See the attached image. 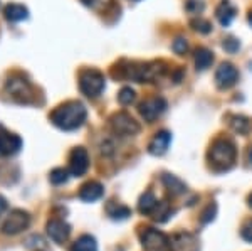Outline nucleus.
Segmentation results:
<instances>
[{"mask_svg":"<svg viewBox=\"0 0 252 251\" xmlns=\"http://www.w3.org/2000/svg\"><path fill=\"white\" fill-rule=\"evenodd\" d=\"M190 26H192L193 31L200 32V34H209V32H212V24L209 22V20L205 19H193L192 22H190Z\"/></svg>","mask_w":252,"mask_h":251,"instance_id":"nucleus-26","label":"nucleus"},{"mask_svg":"<svg viewBox=\"0 0 252 251\" xmlns=\"http://www.w3.org/2000/svg\"><path fill=\"white\" fill-rule=\"evenodd\" d=\"M109 123H111L113 132L120 137H133L140 133L138 121L131 115H128V113H116V115L111 116Z\"/></svg>","mask_w":252,"mask_h":251,"instance_id":"nucleus-5","label":"nucleus"},{"mask_svg":"<svg viewBox=\"0 0 252 251\" xmlns=\"http://www.w3.org/2000/svg\"><path fill=\"white\" fill-rule=\"evenodd\" d=\"M22 148V139L14 133H0V157H10Z\"/></svg>","mask_w":252,"mask_h":251,"instance_id":"nucleus-13","label":"nucleus"},{"mask_svg":"<svg viewBox=\"0 0 252 251\" xmlns=\"http://www.w3.org/2000/svg\"><path fill=\"white\" fill-rule=\"evenodd\" d=\"M49 179L54 185H61V184H66L67 179H69V171L66 169H54L49 176Z\"/></svg>","mask_w":252,"mask_h":251,"instance_id":"nucleus-25","label":"nucleus"},{"mask_svg":"<svg viewBox=\"0 0 252 251\" xmlns=\"http://www.w3.org/2000/svg\"><path fill=\"white\" fill-rule=\"evenodd\" d=\"M247 20H249V24L252 26V9H251V12H249V15H247Z\"/></svg>","mask_w":252,"mask_h":251,"instance_id":"nucleus-35","label":"nucleus"},{"mask_svg":"<svg viewBox=\"0 0 252 251\" xmlns=\"http://www.w3.org/2000/svg\"><path fill=\"white\" fill-rule=\"evenodd\" d=\"M249 159H251V162H252V148H251V152H249Z\"/></svg>","mask_w":252,"mask_h":251,"instance_id":"nucleus-37","label":"nucleus"},{"mask_svg":"<svg viewBox=\"0 0 252 251\" xmlns=\"http://www.w3.org/2000/svg\"><path fill=\"white\" fill-rule=\"evenodd\" d=\"M172 49L177 52V54L184 56L187 49H189V42H187V39H184V37H177L172 44Z\"/></svg>","mask_w":252,"mask_h":251,"instance_id":"nucleus-32","label":"nucleus"},{"mask_svg":"<svg viewBox=\"0 0 252 251\" xmlns=\"http://www.w3.org/2000/svg\"><path fill=\"white\" fill-rule=\"evenodd\" d=\"M47 234L54 243L63 245L64 241H67L69 234H71V226L63 219H51L47 222Z\"/></svg>","mask_w":252,"mask_h":251,"instance_id":"nucleus-12","label":"nucleus"},{"mask_svg":"<svg viewBox=\"0 0 252 251\" xmlns=\"http://www.w3.org/2000/svg\"><path fill=\"white\" fill-rule=\"evenodd\" d=\"M31 224V216L29 213L22 211V209H14L10 211L9 217L2 224V233L7 236H14V234L22 233L24 229H27Z\"/></svg>","mask_w":252,"mask_h":251,"instance_id":"nucleus-6","label":"nucleus"},{"mask_svg":"<svg viewBox=\"0 0 252 251\" xmlns=\"http://www.w3.org/2000/svg\"><path fill=\"white\" fill-rule=\"evenodd\" d=\"M106 88L104 74L97 70H84L79 74V90L88 98H97Z\"/></svg>","mask_w":252,"mask_h":251,"instance_id":"nucleus-3","label":"nucleus"},{"mask_svg":"<svg viewBox=\"0 0 252 251\" xmlns=\"http://www.w3.org/2000/svg\"><path fill=\"white\" fill-rule=\"evenodd\" d=\"M247 201H249V206H251V208H252V194H251V196H249V199H247Z\"/></svg>","mask_w":252,"mask_h":251,"instance_id":"nucleus-36","label":"nucleus"},{"mask_svg":"<svg viewBox=\"0 0 252 251\" xmlns=\"http://www.w3.org/2000/svg\"><path fill=\"white\" fill-rule=\"evenodd\" d=\"M241 236H242L247 243H252V219H251V221H247L246 224L242 226Z\"/></svg>","mask_w":252,"mask_h":251,"instance_id":"nucleus-33","label":"nucleus"},{"mask_svg":"<svg viewBox=\"0 0 252 251\" xmlns=\"http://www.w3.org/2000/svg\"><path fill=\"white\" fill-rule=\"evenodd\" d=\"M81 2H83L86 7H89V9H93L96 12H103L111 5L113 0H81Z\"/></svg>","mask_w":252,"mask_h":251,"instance_id":"nucleus-28","label":"nucleus"},{"mask_svg":"<svg viewBox=\"0 0 252 251\" xmlns=\"http://www.w3.org/2000/svg\"><path fill=\"white\" fill-rule=\"evenodd\" d=\"M172 214H173V209L170 208L168 202H166V201H158L157 208L153 209V213L150 214V216H152L153 219L158 221V222H165V221H168L170 217H172Z\"/></svg>","mask_w":252,"mask_h":251,"instance_id":"nucleus-22","label":"nucleus"},{"mask_svg":"<svg viewBox=\"0 0 252 251\" xmlns=\"http://www.w3.org/2000/svg\"><path fill=\"white\" fill-rule=\"evenodd\" d=\"M205 7L204 0H187L185 3V9L190 12V14H200Z\"/></svg>","mask_w":252,"mask_h":251,"instance_id":"nucleus-29","label":"nucleus"},{"mask_svg":"<svg viewBox=\"0 0 252 251\" xmlns=\"http://www.w3.org/2000/svg\"><path fill=\"white\" fill-rule=\"evenodd\" d=\"M170 142H172V133L166 132V130L158 132L157 135L152 139V142H150L148 152L152 153V155H157V157L163 155V153L168 150Z\"/></svg>","mask_w":252,"mask_h":251,"instance_id":"nucleus-14","label":"nucleus"},{"mask_svg":"<svg viewBox=\"0 0 252 251\" xmlns=\"http://www.w3.org/2000/svg\"><path fill=\"white\" fill-rule=\"evenodd\" d=\"M71 251H97V243L93 236L84 234V236H81L79 240H76Z\"/></svg>","mask_w":252,"mask_h":251,"instance_id":"nucleus-23","label":"nucleus"},{"mask_svg":"<svg viewBox=\"0 0 252 251\" xmlns=\"http://www.w3.org/2000/svg\"><path fill=\"white\" fill-rule=\"evenodd\" d=\"M135 2H138V0H135Z\"/></svg>","mask_w":252,"mask_h":251,"instance_id":"nucleus-38","label":"nucleus"},{"mask_svg":"<svg viewBox=\"0 0 252 251\" xmlns=\"http://www.w3.org/2000/svg\"><path fill=\"white\" fill-rule=\"evenodd\" d=\"M108 216L111 217V219H126L128 216H131V209L126 208V206L116 204V202H109Z\"/></svg>","mask_w":252,"mask_h":251,"instance_id":"nucleus-24","label":"nucleus"},{"mask_svg":"<svg viewBox=\"0 0 252 251\" xmlns=\"http://www.w3.org/2000/svg\"><path fill=\"white\" fill-rule=\"evenodd\" d=\"M222 47H223V49H225L227 52L234 54V52H237L239 49H241V42H239L237 39H234V37H227V39H223Z\"/></svg>","mask_w":252,"mask_h":251,"instance_id":"nucleus-30","label":"nucleus"},{"mask_svg":"<svg viewBox=\"0 0 252 251\" xmlns=\"http://www.w3.org/2000/svg\"><path fill=\"white\" fill-rule=\"evenodd\" d=\"M172 251H200V243L192 233H177L170 238Z\"/></svg>","mask_w":252,"mask_h":251,"instance_id":"nucleus-11","label":"nucleus"},{"mask_svg":"<svg viewBox=\"0 0 252 251\" xmlns=\"http://www.w3.org/2000/svg\"><path fill=\"white\" fill-rule=\"evenodd\" d=\"M229 125L235 133H239V135H246V133H249L251 130L249 118H246V116H242V115H230Z\"/></svg>","mask_w":252,"mask_h":251,"instance_id":"nucleus-21","label":"nucleus"},{"mask_svg":"<svg viewBox=\"0 0 252 251\" xmlns=\"http://www.w3.org/2000/svg\"><path fill=\"white\" fill-rule=\"evenodd\" d=\"M166 100L161 98V96H153V98L145 100L143 103L140 105V115L143 116L145 121H155L158 116H161L166 110Z\"/></svg>","mask_w":252,"mask_h":251,"instance_id":"nucleus-9","label":"nucleus"},{"mask_svg":"<svg viewBox=\"0 0 252 251\" xmlns=\"http://www.w3.org/2000/svg\"><path fill=\"white\" fill-rule=\"evenodd\" d=\"M89 169V155L86 148L76 147L69 155V174L72 177H81L88 172Z\"/></svg>","mask_w":252,"mask_h":251,"instance_id":"nucleus-10","label":"nucleus"},{"mask_svg":"<svg viewBox=\"0 0 252 251\" xmlns=\"http://www.w3.org/2000/svg\"><path fill=\"white\" fill-rule=\"evenodd\" d=\"M215 214H217V204L212 202V204L207 206V209H205L204 213H202V222L207 224V222L214 221L215 219Z\"/></svg>","mask_w":252,"mask_h":251,"instance_id":"nucleus-31","label":"nucleus"},{"mask_svg":"<svg viewBox=\"0 0 252 251\" xmlns=\"http://www.w3.org/2000/svg\"><path fill=\"white\" fill-rule=\"evenodd\" d=\"M86 116L88 111L83 103H79V101H67V103L56 108L49 118H51L52 125H56L61 130L72 132L78 130L79 127H83L84 121H86Z\"/></svg>","mask_w":252,"mask_h":251,"instance_id":"nucleus-1","label":"nucleus"},{"mask_svg":"<svg viewBox=\"0 0 252 251\" xmlns=\"http://www.w3.org/2000/svg\"><path fill=\"white\" fill-rule=\"evenodd\" d=\"M5 209H7V201H5V197H3V196H0V214L5 211Z\"/></svg>","mask_w":252,"mask_h":251,"instance_id":"nucleus-34","label":"nucleus"},{"mask_svg":"<svg viewBox=\"0 0 252 251\" xmlns=\"http://www.w3.org/2000/svg\"><path fill=\"white\" fill-rule=\"evenodd\" d=\"M237 148L230 139H217L209 150V162L214 172H227L234 167Z\"/></svg>","mask_w":252,"mask_h":251,"instance_id":"nucleus-2","label":"nucleus"},{"mask_svg":"<svg viewBox=\"0 0 252 251\" xmlns=\"http://www.w3.org/2000/svg\"><path fill=\"white\" fill-rule=\"evenodd\" d=\"M161 180H163L165 187L168 189L173 196H180V194L187 192V185L180 179H178L177 176H172V174H163V176H161Z\"/></svg>","mask_w":252,"mask_h":251,"instance_id":"nucleus-19","label":"nucleus"},{"mask_svg":"<svg viewBox=\"0 0 252 251\" xmlns=\"http://www.w3.org/2000/svg\"><path fill=\"white\" fill-rule=\"evenodd\" d=\"M136 98V93L131 90V88H123L120 93H118V101H120L123 107H128V105H131L133 101Z\"/></svg>","mask_w":252,"mask_h":251,"instance_id":"nucleus-27","label":"nucleus"},{"mask_svg":"<svg viewBox=\"0 0 252 251\" xmlns=\"http://www.w3.org/2000/svg\"><path fill=\"white\" fill-rule=\"evenodd\" d=\"M158 201L155 197V194L152 191H146L145 194H141L140 201H138V211L141 214H145V216H150V214L153 213V209L157 208Z\"/></svg>","mask_w":252,"mask_h":251,"instance_id":"nucleus-20","label":"nucleus"},{"mask_svg":"<svg viewBox=\"0 0 252 251\" xmlns=\"http://www.w3.org/2000/svg\"><path fill=\"white\" fill-rule=\"evenodd\" d=\"M3 15L9 22H20V20H26L29 17V10L22 3H9L3 9Z\"/></svg>","mask_w":252,"mask_h":251,"instance_id":"nucleus-17","label":"nucleus"},{"mask_svg":"<svg viewBox=\"0 0 252 251\" xmlns=\"http://www.w3.org/2000/svg\"><path fill=\"white\" fill-rule=\"evenodd\" d=\"M103 194H104L103 185H101L99 182L91 180V182H86V184L81 187L79 199L84 201V202H94L97 199H101V197H103Z\"/></svg>","mask_w":252,"mask_h":251,"instance_id":"nucleus-16","label":"nucleus"},{"mask_svg":"<svg viewBox=\"0 0 252 251\" xmlns=\"http://www.w3.org/2000/svg\"><path fill=\"white\" fill-rule=\"evenodd\" d=\"M140 241L148 251H165L170 248V238L155 228H145L140 234Z\"/></svg>","mask_w":252,"mask_h":251,"instance_id":"nucleus-4","label":"nucleus"},{"mask_svg":"<svg viewBox=\"0 0 252 251\" xmlns=\"http://www.w3.org/2000/svg\"><path fill=\"white\" fill-rule=\"evenodd\" d=\"M214 63V54L212 51H209L207 47H198L195 51V68L197 71H205L212 66Z\"/></svg>","mask_w":252,"mask_h":251,"instance_id":"nucleus-18","label":"nucleus"},{"mask_svg":"<svg viewBox=\"0 0 252 251\" xmlns=\"http://www.w3.org/2000/svg\"><path fill=\"white\" fill-rule=\"evenodd\" d=\"M239 81V71L232 63H222L215 71V84L219 90H229Z\"/></svg>","mask_w":252,"mask_h":251,"instance_id":"nucleus-8","label":"nucleus"},{"mask_svg":"<svg viewBox=\"0 0 252 251\" xmlns=\"http://www.w3.org/2000/svg\"><path fill=\"white\" fill-rule=\"evenodd\" d=\"M5 91L10 95L12 101L20 105H27L31 103L32 98V88L24 78H12L7 81L5 84Z\"/></svg>","mask_w":252,"mask_h":251,"instance_id":"nucleus-7","label":"nucleus"},{"mask_svg":"<svg viewBox=\"0 0 252 251\" xmlns=\"http://www.w3.org/2000/svg\"><path fill=\"white\" fill-rule=\"evenodd\" d=\"M235 14H237V9H235L229 0H222L217 5V9H215V17H217L222 27H229L232 24V20L235 19Z\"/></svg>","mask_w":252,"mask_h":251,"instance_id":"nucleus-15","label":"nucleus"}]
</instances>
